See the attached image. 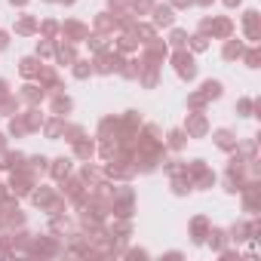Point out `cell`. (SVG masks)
Returning <instances> with one entry per match:
<instances>
[{
    "mask_svg": "<svg viewBox=\"0 0 261 261\" xmlns=\"http://www.w3.org/2000/svg\"><path fill=\"white\" fill-rule=\"evenodd\" d=\"M37 56H53V43H49V40L37 43Z\"/></svg>",
    "mask_w": 261,
    "mask_h": 261,
    "instance_id": "24",
    "label": "cell"
},
{
    "mask_svg": "<svg viewBox=\"0 0 261 261\" xmlns=\"http://www.w3.org/2000/svg\"><path fill=\"white\" fill-rule=\"evenodd\" d=\"M215 145H218L221 151H233V148H237V139H233L230 129H218V133H215Z\"/></svg>",
    "mask_w": 261,
    "mask_h": 261,
    "instance_id": "7",
    "label": "cell"
},
{
    "mask_svg": "<svg viewBox=\"0 0 261 261\" xmlns=\"http://www.w3.org/2000/svg\"><path fill=\"white\" fill-rule=\"evenodd\" d=\"M185 129H188L191 136H197V139H200V136L206 133V117H203V114H191V117H188V123H185Z\"/></svg>",
    "mask_w": 261,
    "mask_h": 261,
    "instance_id": "5",
    "label": "cell"
},
{
    "mask_svg": "<svg viewBox=\"0 0 261 261\" xmlns=\"http://www.w3.org/2000/svg\"><path fill=\"white\" fill-rule=\"evenodd\" d=\"M185 43H188V34H185L181 28H175V31H172V46H178V49H185Z\"/></svg>",
    "mask_w": 261,
    "mask_h": 261,
    "instance_id": "20",
    "label": "cell"
},
{
    "mask_svg": "<svg viewBox=\"0 0 261 261\" xmlns=\"http://www.w3.org/2000/svg\"><path fill=\"white\" fill-rule=\"evenodd\" d=\"M56 59H59V65H74V62H77L74 46H59V49H56Z\"/></svg>",
    "mask_w": 261,
    "mask_h": 261,
    "instance_id": "14",
    "label": "cell"
},
{
    "mask_svg": "<svg viewBox=\"0 0 261 261\" xmlns=\"http://www.w3.org/2000/svg\"><path fill=\"white\" fill-rule=\"evenodd\" d=\"M240 56H243V43L227 40V46H224V59H240Z\"/></svg>",
    "mask_w": 261,
    "mask_h": 261,
    "instance_id": "17",
    "label": "cell"
},
{
    "mask_svg": "<svg viewBox=\"0 0 261 261\" xmlns=\"http://www.w3.org/2000/svg\"><path fill=\"white\" fill-rule=\"evenodd\" d=\"M200 95H203L206 101H209V98H218V95H221V83H218V80H206Z\"/></svg>",
    "mask_w": 261,
    "mask_h": 261,
    "instance_id": "15",
    "label": "cell"
},
{
    "mask_svg": "<svg viewBox=\"0 0 261 261\" xmlns=\"http://www.w3.org/2000/svg\"><path fill=\"white\" fill-rule=\"evenodd\" d=\"M53 178H59V181H65L68 175H71V160L68 157H59V160H53Z\"/></svg>",
    "mask_w": 261,
    "mask_h": 261,
    "instance_id": "6",
    "label": "cell"
},
{
    "mask_svg": "<svg viewBox=\"0 0 261 261\" xmlns=\"http://www.w3.org/2000/svg\"><path fill=\"white\" fill-rule=\"evenodd\" d=\"M185 145V133H181V129H172V133H169V148H181Z\"/></svg>",
    "mask_w": 261,
    "mask_h": 261,
    "instance_id": "19",
    "label": "cell"
},
{
    "mask_svg": "<svg viewBox=\"0 0 261 261\" xmlns=\"http://www.w3.org/2000/svg\"><path fill=\"white\" fill-rule=\"evenodd\" d=\"M89 74H92V65L89 62H74V77L77 80H86Z\"/></svg>",
    "mask_w": 261,
    "mask_h": 261,
    "instance_id": "18",
    "label": "cell"
},
{
    "mask_svg": "<svg viewBox=\"0 0 261 261\" xmlns=\"http://www.w3.org/2000/svg\"><path fill=\"white\" fill-rule=\"evenodd\" d=\"M243 22H246V34H249V40H258V13L249 10Z\"/></svg>",
    "mask_w": 261,
    "mask_h": 261,
    "instance_id": "9",
    "label": "cell"
},
{
    "mask_svg": "<svg viewBox=\"0 0 261 261\" xmlns=\"http://www.w3.org/2000/svg\"><path fill=\"white\" fill-rule=\"evenodd\" d=\"M172 62H175L178 77H185V80H194V77H197V65H194V56H191V53L178 49V53L172 56Z\"/></svg>",
    "mask_w": 261,
    "mask_h": 261,
    "instance_id": "1",
    "label": "cell"
},
{
    "mask_svg": "<svg viewBox=\"0 0 261 261\" xmlns=\"http://www.w3.org/2000/svg\"><path fill=\"white\" fill-rule=\"evenodd\" d=\"M62 133H65V117H56V120L46 123V136H49V139H59Z\"/></svg>",
    "mask_w": 261,
    "mask_h": 261,
    "instance_id": "13",
    "label": "cell"
},
{
    "mask_svg": "<svg viewBox=\"0 0 261 261\" xmlns=\"http://www.w3.org/2000/svg\"><path fill=\"white\" fill-rule=\"evenodd\" d=\"M7 43H10V34H7V31H0V49H4Z\"/></svg>",
    "mask_w": 261,
    "mask_h": 261,
    "instance_id": "26",
    "label": "cell"
},
{
    "mask_svg": "<svg viewBox=\"0 0 261 261\" xmlns=\"http://www.w3.org/2000/svg\"><path fill=\"white\" fill-rule=\"evenodd\" d=\"M53 111H56V117H65V114L71 111V98L62 95V92H56V98H53Z\"/></svg>",
    "mask_w": 261,
    "mask_h": 261,
    "instance_id": "11",
    "label": "cell"
},
{
    "mask_svg": "<svg viewBox=\"0 0 261 261\" xmlns=\"http://www.w3.org/2000/svg\"><path fill=\"white\" fill-rule=\"evenodd\" d=\"M22 98H25V101H31V105H37V101L43 98V86H34V83H28V86L22 89Z\"/></svg>",
    "mask_w": 261,
    "mask_h": 261,
    "instance_id": "12",
    "label": "cell"
},
{
    "mask_svg": "<svg viewBox=\"0 0 261 261\" xmlns=\"http://www.w3.org/2000/svg\"><path fill=\"white\" fill-rule=\"evenodd\" d=\"M194 233H197L194 240L200 243V240H203V233H206V218H194Z\"/></svg>",
    "mask_w": 261,
    "mask_h": 261,
    "instance_id": "21",
    "label": "cell"
},
{
    "mask_svg": "<svg viewBox=\"0 0 261 261\" xmlns=\"http://www.w3.org/2000/svg\"><path fill=\"white\" fill-rule=\"evenodd\" d=\"M123 68V59L117 56V53H105L101 49V56L95 59V68L92 71H98V74H114V71H120Z\"/></svg>",
    "mask_w": 261,
    "mask_h": 261,
    "instance_id": "2",
    "label": "cell"
},
{
    "mask_svg": "<svg viewBox=\"0 0 261 261\" xmlns=\"http://www.w3.org/2000/svg\"><path fill=\"white\" fill-rule=\"evenodd\" d=\"M172 4H175V7H191L194 0H172Z\"/></svg>",
    "mask_w": 261,
    "mask_h": 261,
    "instance_id": "27",
    "label": "cell"
},
{
    "mask_svg": "<svg viewBox=\"0 0 261 261\" xmlns=\"http://www.w3.org/2000/svg\"><path fill=\"white\" fill-rule=\"evenodd\" d=\"M62 34H65V40H71V43H80V40H86V37H89V31H86L80 22H74V19L62 25Z\"/></svg>",
    "mask_w": 261,
    "mask_h": 261,
    "instance_id": "3",
    "label": "cell"
},
{
    "mask_svg": "<svg viewBox=\"0 0 261 261\" xmlns=\"http://www.w3.org/2000/svg\"><path fill=\"white\" fill-rule=\"evenodd\" d=\"M34 31H37V22H34L31 16H25V19L16 25V34H34Z\"/></svg>",
    "mask_w": 261,
    "mask_h": 261,
    "instance_id": "16",
    "label": "cell"
},
{
    "mask_svg": "<svg viewBox=\"0 0 261 261\" xmlns=\"http://www.w3.org/2000/svg\"><path fill=\"white\" fill-rule=\"evenodd\" d=\"M19 71H22V77H37V74H40V65H37V59L28 56V59L19 62Z\"/></svg>",
    "mask_w": 261,
    "mask_h": 261,
    "instance_id": "10",
    "label": "cell"
},
{
    "mask_svg": "<svg viewBox=\"0 0 261 261\" xmlns=\"http://www.w3.org/2000/svg\"><path fill=\"white\" fill-rule=\"evenodd\" d=\"M194 4H203V7H206V4H212V0H194Z\"/></svg>",
    "mask_w": 261,
    "mask_h": 261,
    "instance_id": "30",
    "label": "cell"
},
{
    "mask_svg": "<svg viewBox=\"0 0 261 261\" xmlns=\"http://www.w3.org/2000/svg\"><path fill=\"white\" fill-rule=\"evenodd\" d=\"M240 4V0H224V7H237Z\"/></svg>",
    "mask_w": 261,
    "mask_h": 261,
    "instance_id": "28",
    "label": "cell"
},
{
    "mask_svg": "<svg viewBox=\"0 0 261 261\" xmlns=\"http://www.w3.org/2000/svg\"><path fill=\"white\" fill-rule=\"evenodd\" d=\"M246 65H249V68H258V53H255V49L246 53Z\"/></svg>",
    "mask_w": 261,
    "mask_h": 261,
    "instance_id": "25",
    "label": "cell"
},
{
    "mask_svg": "<svg viewBox=\"0 0 261 261\" xmlns=\"http://www.w3.org/2000/svg\"><path fill=\"white\" fill-rule=\"evenodd\" d=\"M151 13H154V25H163V28H172V22H175V16H172V10H169V7H160V4H154V7H151Z\"/></svg>",
    "mask_w": 261,
    "mask_h": 261,
    "instance_id": "4",
    "label": "cell"
},
{
    "mask_svg": "<svg viewBox=\"0 0 261 261\" xmlns=\"http://www.w3.org/2000/svg\"><path fill=\"white\" fill-rule=\"evenodd\" d=\"M10 4H19V7H25V4H28V0H10Z\"/></svg>",
    "mask_w": 261,
    "mask_h": 261,
    "instance_id": "29",
    "label": "cell"
},
{
    "mask_svg": "<svg viewBox=\"0 0 261 261\" xmlns=\"http://www.w3.org/2000/svg\"><path fill=\"white\" fill-rule=\"evenodd\" d=\"M74 154H77L80 160H89V157L95 154V145L86 142V139H77V142H74Z\"/></svg>",
    "mask_w": 261,
    "mask_h": 261,
    "instance_id": "8",
    "label": "cell"
},
{
    "mask_svg": "<svg viewBox=\"0 0 261 261\" xmlns=\"http://www.w3.org/2000/svg\"><path fill=\"white\" fill-rule=\"evenodd\" d=\"M191 49H197V53H200V49H206V37H203V34L191 37Z\"/></svg>",
    "mask_w": 261,
    "mask_h": 261,
    "instance_id": "23",
    "label": "cell"
},
{
    "mask_svg": "<svg viewBox=\"0 0 261 261\" xmlns=\"http://www.w3.org/2000/svg\"><path fill=\"white\" fill-rule=\"evenodd\" d=\"M237 111H240V117H249V111H252V101H249V98H240V101H237Z\"/></svg>",
    "mask_w": 261,
    "mask_h": 261,
    "instance_id": "22",
    "label": "cell"
}]
</instances>
